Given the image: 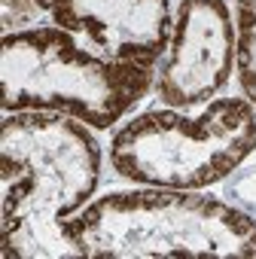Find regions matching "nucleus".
Here are the masks:
<instances>
[{"label":"nucleus","mask_w":256,"mask_h":259,"mask_svg":"<svg viewBox=\"0 0 256 259\" xmlns=\"http://www.w3.org/2000/svg\"><path fill=\"white\" fill-rule=\"evenodd\" d=\"M4 256H79L64 223L92 198L101 171L98 144L64 116L16 113L0 132Z\"/></svg>","instance_id":"1"},{"label":"nucleus","mask_w":256,"mask_h":259,"mask_svg":"<svg viewBox=\"0 0 256 259\" xmlns=\"http://www.w3.org/2000/svg\"><path fill=\"white\" fill-rule=\"evenodd\" d=\"M79 256L95 259H244L256 223L241 210L165 186L98 198L64 223Z\"/></svg>","instance_id":"2"},{"label":"nucleus","mask_w":256,"mask_h":259,"mask_svg":"<svg viewBox=\"0 0 256 259\" xmlns=\"http://www.w3.org/2000/svg\"><path fill=\"white\" fill-rule=\"evenodd\" d=\"M153 79V67L110 61L64 28H28L4 37L0 82L7 110H58L110 128Z\"/></svg>","instance_id":"3"},{"label":"nucleus","mask_w":256,"mask_h":259,"mask_svg":"<svg viewBox=\"0 0 256 259\" xmlns=\"http://www.w3.org/2000/svg\"><path fill=\"white\" fill-rule=\"evenodd\" d=\"M256 147V116L247 101L223 98L198 116L150 110L113 138V168L138 183L201 189L235 171Z\"/></svg>","instance_id":"4"},{"label":"nucleus","mask_w":256,"mask_h":259,"mask_svg":"<svg viewBox=\"0 0 256 259\" xmlns=\"http://www.w3.org/2000/svg\"><path fill=\"white\" fill-rule=\"evenodd\" d=\"M101 58L153 67L168 40V0H34Z\"/></svg>","instance_id":"5"},{"label":"nucleus","mask_w":256,"mask_h":259,"mask_svg":"<svg viewBox=\"0 0 256 259\" xmlns=\"http://www.w3.org/2000/svg\"><path fill=\"white\" fill-rule=\"evenodd\" d=\"M235 34L223 0H183L168 61L159 76L165 104H201L217 95L232 70Z\"/></svg>","instance_id":"6"},{"label":"nucleus","mask_w":256,"mask_h":259,"mask_svg":"<svg viewBox=\"0 0 256 259\" xmlns=\"http://www.w3.org/2000/svg\"><path fill=\"white\" fill-rule=\"evenodd\" d=\"M238 16V79L250 104H256V0H235Z\"/></svg>","instance_id":"7"}]
</instances>
